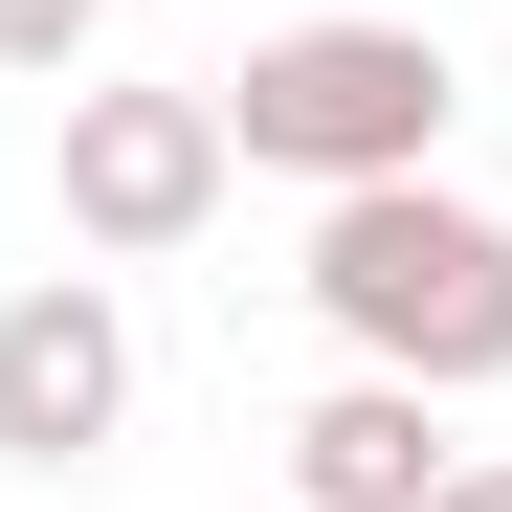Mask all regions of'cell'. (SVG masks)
I'll return each instance as SVG.
<instances>
[{"label":"cell","instance_id":"1","mask_svg":"<svg viewBox=\"0 0 512 512\" xmlns=\"http://www.w3.org/2000/svg\"><path fill=\"white\" fill-rule=\"evenodd\" d=\"M312 312H334V357H379V379H512V223L490 201H446V179H357V201H312V268H290Z\"/></svg>","mask_w":512,"mask_h":512},{"label":"cell","instance_id":"2","mask_svg":"<svg viewBox=\"0 0 512 512\" xmlns=\"http://www.w3.org/2000/svg\"><path fill=\"white\" fill-rule=\"evenodd\" d=\"M223 90V156L245 179H312V201H357V179H446V112H468V67L423 45V23H268L245 67H201Z\"/></svg>","mask_w":512,"mask_h":512},{"label":"cell","instance_id":"3","mask_svg":"<svg viewBox=\"0 0 512 512\" xmlns=\"http://www.w3.org/2000/svg\"><path fill=\"white\" fill-rule=\"evenodd\" d=\"M45 179H67L90 268H179L245 156H223V90H45Z\"/></svg>","mask_w":512,"mask_h":512},{"label":"cell","instance_id":"4","mask_svg":"<svg viewBox=\"0 0 512 512\" xmlns=\"http://www.w3.org/2000/svg\"><path fill=\"white\" fill-rule=\"evenodd\" d=\"M134 446V312L112 268H45V290H0V468H112Z\"/></svg>","mask_w":512,"mask_h":512},{"label":"cell","instance_id":"5","mask_svg":"<svg viewBox=\"0 0 512 512\" xmlns=\"http://www.w3.org/2000/svg\"><path fill=\"white\" fill-rule=\"evenodd\" d=\"M446 468H468V446H446V379H379V357L290 423V512H423Z\"/></svg>","mask_w":512,"mask_h":512},{"label":"cell","instance_id":"6","mask_svg":"<svg viewBox=\"0 0 512 512\" xmlns=\"http://www.w3.org/2000/svg\"><path fill=\"white\" fill-rule=\"evenodd\" d=\"M112 23H134V0H0V67H23V90H90Z\"/></svg>","mask_w":512,"mask_h":512},{"label":"cell","instance_id":"7","mask_svg":"<svg viewBox=\"0 0 512 512\" xmlns=\"http://www.w3.org/2000/svg\"><path fill=\"white\" fill-rule=\"evenodd\" d=\"M423 512H512V446H468V468H446V490H423Z\"/></svg>","mask_w":512,"mask_h":512}]
</instances>
